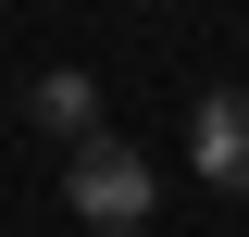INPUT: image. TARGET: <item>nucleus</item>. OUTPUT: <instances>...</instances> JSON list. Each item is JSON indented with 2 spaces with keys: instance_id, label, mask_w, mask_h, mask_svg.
<instances>
[{
  "instance_id": "1",
  "label": "nucleus",
  "mask_w": 249,
  "mask_h": 237,
  "mask_svg": "<svg viewBox=\"0 0 249 237\" xmlns=\"http://www.w3.org/2000/svg\"><path fill=\"white\" fill-rule=\"evenodd\" d=\"M62 200L88 212V225H137V212H150V162H137V150L124 138H75V162H62Z\"/></svg>"
},
{
  "instance_id": "2",
  "label": "nucleus",
  "mask_w": 249,
  "mask_h": 237,
  "mask_svg": "<svg viewBox=\"0 0 249 237\" xmlns=\"http://www.w3.org/2000/svg\"><path fill=\"white\" fill-rule=\"evenodd\" d=\"M187 162L212 187H249V88H212L199 113H187Z\"/></svg>"
},
{
  "instance_id": "3",
  "label": "nucleus",
  "mask_w": 249,
  "mask_h": 237,
  "mask_svg": "<svg viewBox=\"0 0 249 237\" xmlns=\"http://www.w3.org/2000/svg\"><path fill=\"white\" fill-rule=\"evenodd\" d=\"M25 113L50 125V138H88V125H100V75H75V62H50V75L25 88Z\"/></svg>"
}]
</instances>
